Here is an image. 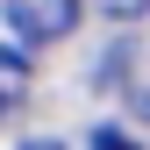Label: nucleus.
Returning <instances> with one entry per match:
<instances>
[{"instance_id": "2", "label": "nucleus", "mask_w": 150, "mask_h": 150, "mask_svg": "<svg viewBox=\"0 0 150 150\" xmlns=\"http://www.w3.org/2000/svg\"><path fill=\"white\" fill-rule=\"evenodd\" d=\"M86 150H136V143H129V136H122L115 122H100V129H93V136H86Z\"/></svg>"}, {"instance_id": "3", "label": "nucleus", "mask_w": 150, "mask_h": 150, "mask_svg": "<svg viewBox=\"0 0 150 150\" xmlns=\"http://www.w3.org/2000/svg\"><path fill=\"white\" fill-rule=\"evenodd\" d=\"M22 150H64V143H50V136H36V143H22Z\"/></svg>"}, {"instance_id": "4", "label": "nucleus", "mask_w": 150, "mask_h": 150, "mask_svg": "<svg viewBox=\"0 0 150 150\" xmlns=\"http://www.w3.org/2000/svg\"><path fill=\"white\" fill-rule=\"evenodd\" d=\"M0 115H7V93H0Z\"/></svg>"}, {"instance_id": "1", "label": "nucleus", "mask_w": 150, "mask_h": 150, "mask_svg": "<svg viewBox=\"0 0 150 150\" xmlns=\"http://www.w3.org/2000/svg\"><path fill=\"white\" fill-rule=\"evenodd\" d=\"M0 14H7V29L22 36V43H64V36L79 29L86 0H0Z\"/></svg>"}]
</instances>
